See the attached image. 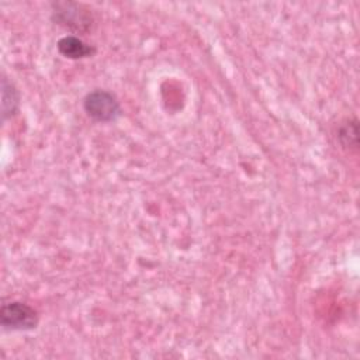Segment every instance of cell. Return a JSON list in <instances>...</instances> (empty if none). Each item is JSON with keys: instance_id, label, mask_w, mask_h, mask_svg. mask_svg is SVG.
<instances>
[{"instance_id": "2", "label": "cell", "mask_w": 360, "mask_h": 360, "mask_svg": "<svg viewBox=\"0 0 360 360\" xmlns=\"http://www.w3.org/2000/svg\"><path fill=\"white\" fill-rule=\"evenodd\" d=\"M0 323L6 330H31L38 325V314L28 304L13 301L1 307Z\"/></svg>"}, {"instance_id": "5", "label": "cell", "mask_w": 360, "mask_h": 360, "mask_svg": "<svg viewBox=\"0 0 360 360\" xmlns=\"http://www.w3.org/2000/svg\"><path fill=\"white\" fill-rule=\"evenodd\" d=\"M18 91L14 87L11 82H8L6 77L1 79V112H3V120L10 118L15 114L18 108Z\"/></svg>"}, {"instance_id": "3", "label": "cell", "mask_w": 360, "mask_h": 360, "mask_svg": "<svg viewBox=\"0 0 360 360\" xmlns=\"http://www.w3.org/2000/svg\"><path fill=\"white\" fill-rule=\"evenodd\" d=\"M53 18L58 24L84 31L91 24V15L82 10L80 4L76 3H56L53 8Z\"/></svg>"}, {"instance_id": "4", "label": "cell", "mask_w": 360, "mask_h": 360, "mask_svg": "<svg viewBox=\"0 0 360 360\" xmlns=\"http://www.w3.org/2000/svg\"><path fill=\"white\" fill-rule=\"evenodd\" d=\"M58 51L69 59H83L90 58L96 53V48L83 42L77 37H63L58 41Z\"/></svg>"}, {"instance_id": "1", "label": "cell", "mask_w": 360, "mask_h": 360, "mask_svg": "<svg viewBox=\"0 0 360 360\" xmlns=\"http://www.w3.org/2000/svg\"><path fill=\"white\" fill-rule=\"evenodd\" d=\"M84 111L87 115L98 122H111L121 114L120 103L115 96L105 90H94L84 97Z\"/></svg>"}]
</instances>
